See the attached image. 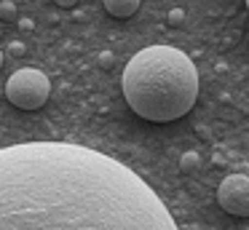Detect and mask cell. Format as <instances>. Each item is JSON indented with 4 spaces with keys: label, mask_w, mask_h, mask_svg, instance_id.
I'll use <instances>...</instances> for the list:
<instances>
[{
    "label": "cell",
    "mask_w": 249,
    "mask_h": 230,
    "mask_svg": "<svg viewBox=\"0 0 249 230\" xmlns=\"http://www.w3.org/2000/svg\"><path fill=\"white\" fill-rule=\"evenodd\" d=\"M0 19H6V21L19 19V11H17V3H14V0H0Z\"/></svg>",
    "instance_id": "7"
},
{
    "label": "cell",
    "mask_w": 249,
    "mask_h": 230,
    "mask_svg": "<svg viewBox=\"0 0 249 230\" xmlns=\"http://www.w3.org/2000/svg\"><path fill=\"white\" fill-rule=\"evenodd\" d=\"M8 53H14V56H24V53H27V48H24V43L14 40L11 46H8Z\"/></svg>",
    "instance_id": "10"
},
{
    "label": "cell",
    "mask_w": 249,
    "mask_h": 230,
    "mask_svg": "<svg viewBox=\"0 0 249 230\" xmlns=\"http://www.w3.org/2000/svg\"><path fill=\"white\" fill-rule=\"evenodd\" d=\"M102 3H105V11L118 16V19H126L140 8V0H102Z\"/></svg>",
    "instance_id": "5"
},
{
    "label": "cell",
    "mask_w": 249,
    "mask_h": 230,
    "mask_svg": "<svg viewBox=\"0 0 249 230\" xmlns=\"http://www.w3.org/2000/svg\"><path fill=\"white\" fill-rule=\"evenodd\" d=\"M3 62H6V56H3V51H0V67H3Z\"/></svg>",
    "instance_id": "13"
},
{
    "label": "cell",
    "mask_w": 249,
    "mask_h": 230,
    "mask_svg": "<svg viewBox=\"0 0 249 230\" xmlns=\"http://www.w3.org/2000/svg\"><path fill=\"white\" fill-rule=\"evenodd\" d=\"M0 230H179L121 160L72 142L0 147Z\"/></svg>",
    "instance_id": "1"
},
{
    "label": "cell",
    "mask_w": 249,
    "mask_h": 230,
    "mask_svg": "<svg viewBox=\"0 0 249 230\" xmlns=\"http://www.w3.org/2000/svg\"><path fill=\"white\" fill-rule=\"evenodd\" d=\"M19 30H22V32H33L35 30V21L33 19H19Z\"/></svg>",
    "instance_id": "11"
},
{
    "label": "cell",
    "mask_w": 249,
    "mask_h": 230,
    "mask_svg": "<svg viewBox=\"0 0 249 230\" xmlns=\"http://www.w3.org/2000/svg\"><path fill=\"white\" fill-rule=\"evenodd\" d=\"M166 19H169V24L177 27V24H182V21H185V11H182V8H172Z\"/></svg>",
    "instance_id": "8"
},
{
    "label": "cell",
    "mask_w": 249,
    "mask_h": 230,
    "mask_svg": "<svg viewBox=\"0 0 249 230\" xmlns=\"http://www.w3.org/2000/svg\"><path fill=\"white\" fill-rule=\"evenodd\" d=\"M198 166H201L198 153H182V158H179V171L182 174H193V171H198Z\"/></svg>",
    "instance_id": "6"
},
{
    "label": "cell",
    "mask_w": 249,
    "mask_h": 230,
    "mask_svg": "<svg viewBox=\"0 0 249 230\" xmlns=\"http://www.w3.org/2000/svg\"><path fill=\"white\" fill-rule=\"evenodd\" d=\"M56 5H62V8H72V5L78 3V0H54Z\"/></svg>",
    "instance_id": "12"
},
{
    "label": "cell",
    "mask_w": 249,
    "mask_h": 230,
    "mask_svg": "<svg viewBox=\"0 0 249 230\" xmlns=\"http://www.w3.org/2000/svg\"><path fill=\"white\" fill-rule=\"evenodd\" d=\"M247 8H249V0H247Z\"/></svg>",
    "instance_id": "14"
},
{
    "label": "cell",
    "mask_w": 249,
    "mask_h": 230,
    "mask_svg": "<svg viewBox=\"0 0 249 230\" xmlns=\"http://www.w3.org/2000/svg\"><path fill=\"white\" fill-rule=\"evenodd\" d=\"M126 105L145 121L169 123L188 115L198 99V70L174 46H147L124 70Z\"/></svg>",
    "instance_id": "2"
},
{
    "label": "cell",
    "mask_w": 249,
    "mask_h": 230,
    "mask_svg": "<svg viewBox=\"0 0 249 230\" xmlns=\"http://www.w3.org/2000/svg\"><path fill=\"white\" fill-rule=\"evenodd\" d=\"M51 83L40 70H19L6 83V99L19 110H38L49 102Z\"/></svg>",
    "instance_id": "3"
},
{
    "label": "cell",
    "mask_w": 249,
    "mask_h": 230,
    "mask_svg": "<svg viewBox=\"0 0 249 230\" xmlns=\"http://www.w3.org/2000/svg\"><path fill=\"white\" fill-rule=\"evenodd\" d=\"M99 67H102V70H110V67H113V53H110V51H102V53H99Z\"/></svg>",
    "instance_id": "9"
},
{
    "label": "cell",
    "mask_w": 249,
    "mask_h": 230,
    "mask_svg": "<svg viewBox=\"0 0 249 230\" xmlns=\"http://www.w3.org/2000/svg\"><path fill=\"white\" fill-rule=\"evenodd\" d=\"M217 203L233 217H249V177L228 174L217 187Z\"/></svg>",
    "instance_id": "4"
}]
</instances>
